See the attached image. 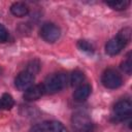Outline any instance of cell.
<instances>
[{"label":"cell","instance_id":"obj_1","mask_svg":"<svg viewBox=\"0 0 132 132\" xmlns=\"http://www.w3.org/2000/svg\"><path fill=\"white\" fill-rule=\"evenodd\" d=\"M67 80H68V78L65 73L52 74L51 76H48L45 79L44 84L42 85L43 90H44V92H46L48 94H55L66 87Z\"/></svg>","mask_w":132,"mask_h":132},{"label":"cell","instance_id":"obj_2","mask_svg":"<svg viewBox=\"0 0 132 132\" xmlns=\"http://www.w3.org/2000/svg\"><path fill=\"white\" fill-rule=\"evenodd\" d=\"M72 126L77 132H92L93 123L88 113L84 111L75 112L71 119Z\"/></svg>","mask_w":132,"mask_h":132},{"label":"cell","instance_id":"obj_3","mask_svg":"<svg viewBox=\"0 0 132 132\" xmlns=\"http://www.w3.org/2000/svg\"><path fill=\"white\" fill-rule=\"evenodd\" d=\"M102 84L107 89H118L122 86L123 79L118 71L114 69H107L102 74Z\"/></svg>","mask_w":132,"mask_h":132},{"label":"cell","instance_id":"obj_4","mask_svg":"<svg viewBox=\"0 0 132 132\" xmlns=\"http://www.w3.org/2000/svg\"><path fill=\"white\" fill-rule=\"evenodd\" d=\"M61 34V31L58 26L52 23H46L44 24L41 29H40V35L41 37L47 41V42H55L59 39Z\"/></svg>","mask_w":132,"mask_h":132},{"label":"cell","instance_id":"obj_5","mask_svg":"<svg viewBox=\"0 0 132 132\" xmlns=\"http://www.w3.org/2000/svg\"><path fill=\"white\" fill-rule=\"evenodd\" d=\"M33 81H34V74L29 72L28 70H25V71L20 72L16 75L14 79V85L18 90L26 91L31 86H33Z\"/></svg>","mask_w":132,"mask_h":132},{"label":"cell","instance_id":"obj_6","mask_svg":"<svg viewBox=\"0 0 132 132\" xmlns=\"http://www.w3.org/2000/svg\"><path fill=\"white\" fill-rule=\"evenodd\" d=\"M127 42L128 41L126 39H124L123 37H121L118 34L116 37L111 38L106 43V45H105V52L109 56H116V55H118L126 46Z\"/></svg>","mask_w":132,"mask_h":132},{"label":"cell","instance_id":"obj_7","mask_svg":"<svg viewBox=\"0 0 132 132\" xmlns=\"http://www.w3.org/2000/svg\"><path fill=\"white\" fill-rule=\"evenodd\" d=\"M113 111L116 114V118L119 120H124L126 118H129L132 112V104L130 100H121L116 103L113 107Z\"/></svg>","mask_w":132,"mask_h":132},{"label":"cell","instance_id":"obj_8","mask_svg":"<svg viewBox=\"0 0 132 132\" xmlns=\"http://www.w3.org/2000/svg\"><path fill=\"white\" fill-rule=\"evenodd\" d=\"M44 93L42 85H33L24 93V99L27 101H35L39 99Z\"/></svg>","mask_w":132,"mask_h":132},{"label":"cell","instance_id":"obj_9","mask_svg":"<svg viewBox=\"0 0 132 132\" xmlns=\"http://www.w3.org/2000/svg\"><path fill=\"white\" fill-rule=\"evenodd\" d=\"M91 91H92V89H91L90 85L82 84L75 89V91L73 93V98L75 101H84L90 96Z\"/></svg>","mask_w":132,"mask_h":132},{"label":"cell","instance_id":"obj_10","mask_svg":"<svg viewBox=\"0 0 132 132\" xmlns=\"http://www.w3.org/2000/svg\"><path fill=\"white\" fill-rule=\"evenodd\" d=\"M10 12L18 18H22L28 14L29 12V7L27 4H25L24 2H14L11 6H10Z\"/></svg>","mask_w":132,"mask_h":132},{"label":"cell","instance_id":"obj_11","mask_svg":"<svg viewBox=\"0 0 132 132\" xmlns=\"http://www.w3.org/2000/svg\"><path fill=\"white\" fill-rule=\"evenodd\" d=\"M0 102H1L2 108L3 109H6V110L11 109L12 106L14 105V101H13L12 96L10 94H7V93H5V94L2 95V97L0 98Z\"/></svg>","mask_w":132,"mask_h":132},{"label":"cell","instance_id":"obj_12","mask_svg":"<svg viewBox=\"0 0 132 132\" xmlns=\"http://www.w3.org/2000/svg\"><path fill=\"white\" fill-rule=\"evenodd\" d=\"M85 80V75L81 71L79 70H76L74 72H72L71 76H70V82L72 86H75V87H78L80 85H82Z\"/></svg>","mask_w":132,"mask_h":132},{"label":"cell","instance_id":"obj_13","mask_svg":"<svg viewBox=\"0 0 132 132\" xmlns=\"http://www.w3.org/2000/svg\"><path fill=\"white\" fill-rule=\"evenodd\" d=\"M108 6H110L112 9H116V10H124V9H126L127 7H128V5L130 4V2L129 1H127V0H120V1H116V0H113V1H107V2H105Z\"/></svg>","mask_w":132,"mask_h":132},{"label":"cell","instance_id":"obj_14","mask_svg":"<svg viewBox=\"0 0 132 132\" xmlns=\"http://www.w3.org/2000/svg\"><path fill=\"white\" fill-rule=\"evenodd\" d=\"M50 131L51 132H68L65 126L58 121H54L50 123Z\"/></svg>","mask_w":132,"mask_h":132},{"label":"cell","instance_id":"obj_15","mask_svg":"<svg viewBox=\"0 0 132 132\" xmlns=\"http://www.w3.org/2000/svg\"><path fill=\"white\" fill-rule=\"evenodd\" d=\"M77 47L82 52H87V53H93L94 52L93 45L87 40H79L77 42Z\"/></svg>","mask_w":132,"mask_h":132},{"label":"cell","instance_id":"obj_16","mask_svg":"<svg viewBox=\"0 0 132 132\" xmlns=\"http://www.w3.org/2000/svg\"><path fill=\"white\" fill-rule=\"evenodd\" d=\"M50 131V123H41L34 125L29 132H48Z\"/></svg>","mask_w":132,"mask_h":132},{"label":"cell","instance_id":"obj_17","mask_svg":"<svg viewBox=\"0 0 132 132\" xmlns=\"http://www.w3.org/2000/svg\"><path fill=\"white\" fill-rule=\"evenodd\" d=\"M122 69H123L127 74H130V73H131V70H132V61H131L130 54L128 55L127 59L122 63Z\"/></svg>","mask_w":132,"mask_h":132},{"label":"cell","instance_id":"obj_18","mask_svg":"<svg viewBox=\"0 0 132 132\" xmlns=\"http://www.w3.org/2000/svg\"><path fill=\"white\" fill-rule=\"evenodd\" d=\"M7 39H8V31L2 24H0V43L6 42Z\"/></svg>","mask_w":132,"mask_h":132},{"label":"cell","instance_id":"obj_19","mask_svg":"<svg viewBox=\"0 0 132 132\" xmlns=\"http://www.w3.org/2000/svg\"><path fill=\"white\" fill-rule=\"evenodd\" d=\"M1 108H2V106H1V102H0V109H1Z\"/></svg>","mask_w":132,"mask_h":132}]
</instances>
